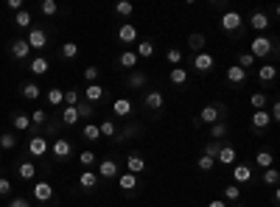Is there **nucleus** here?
<instances>
[{"mask_svg": "<svg viewBox=\"0 0 280 207\" xmlns=\"http://www.w3.org/2000/svg\"><path fill=\"white\" fill-rule=\"evenodd\" d=\"M59 56H62V59H76L78 56V45H76V42H65L62 51H59Z\"/></svg>", "mask_w": 280, "mask_h": 207, "instance_id": "58836bf2", "label": "nucleus"}, {"mask_svg": "<svg viewBox=\"0 0 280 207\" xmlns=\"http://www.w3.org/2000/svg\"><path fill=\"white\" fill-rule=\"evenodd\" d=\"M17 179H37V165H34V160H22V162H17Z\"/></svg>", "mask_w": 280, "mask_h": 207, "instance_id": "9b49d317", "label": "nucleus"}, {"mask_svg": "<svg viewBox=\"0 0 280 207\" xmlns=\"http://www.w3.org/2000/svg\"><path fill=\"white\" fill-rule=\"evenodd\" d=\"M249 104H252V109H266V104H269V98H266V92H252V98H249Z\"/></svg>", "mask_w": 280, "mask_h": 207, "instance_id": "e433bc0d", "label": "nucleus"}, {"mask_svg": "<svg viewBox=\"0 0 280 207\" xmlns=\"http://www.w3.org/2000/svg\"><path fill=\"white\" fill-rule=\"evenodd\" d=\"M235 65H238L241 70H246V68H252V65H255V56H252L249 51H241V53H238V62H235Z\"/></svg>", "mask_w": 280, "mask_h": 207, "instance_id": "ea45409f", "label": "nucleus"}, {"mask_svg": "<svg viewBox=\"0 0 280 207\" xmlns=\"http://www.w3.org/2000/svg\"><path fill=\"white\" fill-rule=\"evenodd\" d=\"M25 42H28L31 51H42V48H48V34H45L42 28H31L28 36H25Z\"/></svg>", "mask_w": 280, "mask_h": 207, "instance_id": "39448f33", "label": "nucleus"}, {"mask_svg": "<svg viewBox=\"0 0 280 207\" xmlns=\"http://www.w3.org/2000/svg\"><path fill=\"white\" fill-rule=\"evenodd\" d=\"M98 132H101V138H115V135H118V126H115V121L107 118V121L98 123Z\"/></svg>", "mask_w": 280, "mask_h": 207, "instance_id": "72a5a7b5", "label": "nucleus"}, {"mask_svg": "<svg viewBox=\"0 0 280 207\" xmlns=\"http://www.w3.org/2000/svg\"><path fill=\"white\" fill-rule=\"evenodd\" d=\"M213 65H216V59H213L210 53H205V51H202V53H193V68L199 70V73H210Z\"/></svg>", "mask_w": 280, "mask_h": 207, "instance_id": "f8f14e48", "label": "nucleus"}, {"mask_svg": "<svg viewBox=\"0 0 280 207\" xmlns=\"http://www.w3.org/2000/svg\"><path fill=\"white\" fill-rule=\"evenodd\" d=\"M207 207H227V202H222V199H216V202H207Z\"/></svg>", "mask_w": 280, "mask_h": 207, "instance_id": "e2e57ef3", "label": "nucleus"}, {"mask_svg": "<svg viewBox=\"0 0 280 207\" xmlns=\"http://www.w3.org/2000/svg\"><path fill=\"white\" fill-rule=\"evenodd\" d=\"M249 25L255 28L258 34H263V31L269 28V17H266L263 12H252V17H249Z\"/></svg>", "mask_w": 280, "mask_h": 207, "instance_id": "5701e85b", "label": "nucleus"}, {"mask_svg": "<svg viewBox=\"0 0 280 207\" xmlns=\"http://www.w3.org/2000/svg\"><path fill=\"white\" fill-rule=\"evenodd\" d=\"M115 176H118V162L110 160V157L101 160L98 162V179H115Z\"/></svg>", "mask_w": 280, "mask_h": 207, "instance_id": "ddd939ff", "label": "nucleus"}, {"mask_svg": "<svg viewBox=\"0 0 280 207\" xmlns=\"http://www.w3.org/2000/svg\"><path fill=\"white\" fill-rule=\"evenodd\" d=\"M222 115H224V104H205V106H202V112H199V118H196V121H193V123H196V126H199V123H219V121H222Z\"/></svg>", "mask_w": 280, "mask_h": 207, "instance_id": "f257e3e1", "label": "nucleus"}, {"mask_svg": "<svg viewBox=\"0 0 280 207\" xmlns=\"http://www.w3.org/2000/svg\"><path fill=\"white\" fill-rule=\"evenodd\" d=\"M137 62H140V59H137L134 51H123L121 56H118V65H121V68H137Z\"/></svg>", "mask_w": 280, "mask_h": 207, "instance_id": "c756f323", "label": "nucleus"}, {"mask_svg": "<svg viewBox=\"0 0 280 207\" xmlns=\"http://www.w3.org/2000/svg\"><path fill=\"white\" fill-rule=\"evenodd\" d=\"M115 12L121 14V17H132V12H134V6L129 3V0H121L118 6H115Z\"/></svg>", "mask_w": 280, "mask_h": 207, "instance_id": "864d4df0", "label": "nucleus"}, {"mask_svg": "<svg viewBox=\"0 0 280 207\" xmlns=\"http://www.w3.org/2000/svg\"><path fill=\"white\" fill-rule=\"evenodd\" d=\"M34 199H37V202H51V199H54V185L39 179V182L34 185Z\"/></svg>", "mask_w": 280, "mask_h": 207, "instance_id": "6e6552de", "label": "nucleus"}, {"mask_svg": "<svg viewBox=\"0 0 280 207\" xmlns=\"http://www.w3.org/2000/svg\"><path fill=\"white\" fill-rule=\"evenodd\" d=\"M20 92H22L25 101H39V84H37V81H25L20 87Z\"/></svg>", "mask_w": 280, "mask_h": 207, "instance_id": "393cba45", "label": "nucleus"}, {"mask_svg": "<svg viewBox=\"0 0 280 207\" xmlns=\"http://www.w3.org/2000/svg\"><path fill=\"white\" fill-rule=\"evenodd\" d=\"M51 151H54V157H56L59 162H67V160H70V154H73V146H70V140L56 138L54 146H51Z\"/></svg>", "mask_w": 280, "mask_h": 207, "instance_id": "7ed1b4c3", "label": "nucleus"}, {"mask_svg": "<svg viewBox=\"0 0 280 207\" xmlns=\"http://www.w3.org/2000/svg\"><path fill=\"white\" fill-rule=\"evenodd\" d=\"M9 207H31V202L28 199H22V196H17V199H11Z\"/></svg>", "mask_w": 280, "mask_h": 207, "instance_id": "bf43d9fd", "label": "nucleus"}, {"mask_svg": "<svg viewBox=\"0 0 280 207\" xmlns=\"http://www.w3.org/2000/svg\"><path fill=\"white\" fill-rule=\"evenodd\" d=\"M76 112H78V121H81V118L93 115V112H95V106H93V104H87V101H78L76 104Z\"/></svg>", "mask_w": 280, "mask_h": 207, "instance_id": "09e8293b", "label": "nucleus"}, {"mask_svg": "<svg viewBox=\"0 0 280 207\" xmlns=\"http://www.w3.org/2000/svg\"><path fill=\"white\" fill-rule=\"evenodd\" d=\"M146 73H140V70H137V73H132V76H129V87H132V90H140V87H146Z\"/></svg>", "mask_w": 280, "mask_h": 207, "instance_id": "37998d69", "label": "nucleus"}, {"mask_svg": "<svg viewBox=\"0 0 280 207\" xmlns=\"http://www.w3.org/2000/svg\"><path fill=\"white\" fill-rule=\"evenodd\" d=\"M98 76H101V70L95 68V65L84 68V81H87V84H95V81H98Z\"/></svg>", "mask_w": 280, "mask_h": 207, "instance_id": "603ef678", "label": "nucleus"}, {"mask_svg": "<svg viewBox=\"0 0 280 207\" xmlns=\"http://www.w3.org/2000/svg\"><path fill=\"white\" fill-rule=\"evenodd\" d=\"M168 81H171L174 87H185V84H188V70H185V68H171Z\"/></svg>", "mask_w": 280, "mask_h": 207, "instance_id": "aec40b11", "label": "nucleus"}, {"mask_svg": "<svg viewBox=\"0 0 280 207\" xmlns=\"http://www.w3.org/2000/svg\"><path fill=\"white\" fill-rule=\"evenodd\" d=\"M45 98H48L51 106H65V90H59V87H51L45 92Z\"/></svg>", "mask_w": 280, "mask_h": 207, "instance_id": "bb28decb", "label": "nucleus"}, {"mask_svg": "<svg viewBox=\"0 0 280 207\" xmlns=\"http://www.w3.org/2000/svg\"><path fill=\"white\" fill-rule=\"evenodd\" d=\"M249 53L255 59H263V56H269L272 53V39H269L266 34H258L252 42H249Z\"/></svg>", "mask_w": 280, "mask_h": 207, "instance_id": "f03ea898", "label": "nucleus"}, {"mask_svg": "<svg viewBox=\"0 0 280 207\" xmlns=\"http://www.w3.org/2000/svg\"><path fill=\"white\" fill-rule=\"evenodd\" d=\"M143 104H146V109H163L166 98H163V92L160 90H149L146 92V98H143Z\"/></svg>", "mask_w": 280, "mask_h": 207, "instance_id": "dca6fc26", "label": "nucleus"}, {"mask_svg": "<svg viewBox=\"0 0 280 207\" xmlns=\"http://www.w3.org/2000/svg\"><path fill=\"white\" fill-rule=\"evenodd\" d=\"M166 59H168L171 68H179V65H182V51H179V48H171V51L166 53Z\"/></svg>", "mask_w": 280, "mask_h": 207, "instance_id": "de8ad7c7", "label": "nucleus"}, {"mask_svg": "<svg viewBox=\"0 0 280 207\" xmlns=\"http://www.w3.org/2000/svg\"><path fill=\"white\" fill-rule=\"evenodd\" d=\"M126 168H129V173H143L146 171V160H143V154L140 151H132L129 157H126Z\"/></svg>", "mask_w": 280, "mask_h": 207, "instance_id": "9d476101", "label": "nucleus"}, {"mask_svg": "<svg viewBox=\"0 0 280 207\" xmlns=\"http://www.w3.org/2000/svg\"><path fill=\"white\" fill-rule=\"evenodd\" d=\"M104 95H107V92H104V87L95 81V84H87V87H84V98H81V101L98 104V101H104Z\"/></svg>", "mask_w": 280, "mask_h": 207, "instance_id": "1a4fd4ad", "label": "nucleus"}, {"mask_svg": "<svg viewBox=\"0 0 280 207\" xmlns=\"http://www.w3.org/2000/svg\"><path fill=\"white\" fill-rule=\"evenodd\" d=\"M39 12H42L45 17H56V12H59V6H56L54 0H42V3H39Z\"/></svg>", "mask_w": 280, "mask_h": 207, "instance_id": "49530a36", "label": "nucleus"}, {"mask_svg": "<svg viewBox=\"0 0 280 207\" xmlns=\"http://www.w3.org/2000/svg\"><path fill=\"white\" fill-rule=\"evenodd\" d=\"M112 112H115L118 118H129L134 112V106H132L129 98H115V101H112Z\"/></svg>", "mask_w": 280, "mask_h": 207, "instance_id": "4468645a", "label": "nucleus"}, {"mask_svg": "<svg viewBox=\"0 0 280 207\" xmlns=\"http://www.w3.org/2000/svg\"><path fill=\"white\" fill-rule=\"evenodd\" d=\"M213 165H216V160L205 157V154H202L199 160H196V168H199V171H213Z\"/></svg>", "mask_w": 280, "mask_h": 207, "instance_id": "5fc2aeb1", "label": "nucleus"}, {"mask_svg": "<svg viewBox=\"0 0 280 207\" xmlns=\"http://www.w3.org/2000/svg\"><path fill=\"white\" fill-rule=\"evenodd\" d=\"M269 118H272V121H280V104H278V101H272V109H269Z\"/></svg>", "mask_w": 280, "mask_h": 207, "instance_id": "052dcab7", "label": "nucleus"}, {"mask_svg": "<svg viewBox=\"0 0 280 207\" xmlns=\"http://www.w3.org/2000/svg\"><path fill=\"white\" fill-rule=\"evenodd\" d=\"M249 123H252V129H255V132H263V129L272 123V118H269L266 109H258V112H252V121H249Z\"/></svg>", "mask_w": 280, "mask_h": 207, "instance_id": "f3484780", "label": "nucleus"}, {"mask_svg": "<svg viewBox=\"0 0 280 207\" xmlns=\"http://www.w3.org/2000/svg\"><path fill=\"white\" fill-rule=\"evenodd\" d=\"M210 138L213 140L227 138V123H224V121H219V123H213V126H210Z\"/></svg>", "mask_w": 280, "mask_h": 207, "instance_id": "c03bdc74", "label": "nucleus"}, {"mask_svg": "<svg viewBox=\"0 0 280 207\" xmlns=\"http://www.w3.org/2000/svg\"><path fill=\"white\" fill-rule=\"evenodd\" d=\"M11 126L17 129V132H31V118L25 115V112H14L11 115Z\"/></svg>", "mask_w": 280, "mask_h": 207, "instance_id": "412c9836", "label": "nucleus"}, {"mask_svg": "<svg viewBox=\"0 0 280 207\" xmlns=\"http://www.w3.org/2000/svg\"><path fill=\"white\" fill-rule=\"evenodd\" d=\"M0 149H6V151L17 149V135L14 132H0Z\"/></svg>", "mask_w": 280, "mask_h": 207, "instance_id": "473e14b6", "label": "nucleus"}, {"mask_svg": "<svg viewBox=\"0 0 280 207\" xmlns=\"http://www.w3.org/2000/svg\"><path fill=\"white\" fill-rule=\"evenodd\" d=\"M118 39H121L123 45H132V42H137V28H134L132 23H123L121 28H118Z\"/></svg>", "mask_w": 280, "mask_h": 207, "instance_id": "2eb2a0df", "label": "nucleus"}, {"mask_svg": "<svg viewBox=\"0 0 280 207\" xmlns=\"http://www.w3.org/2000/svg\"><path fill=\"white\" fill-rule=\"evenodd\" d=\"M78 185H81L84 190H93V188L98 185V173H95V171H81V176H78Z\"/></svg>", "mask_w": 280, "mask_h": 207, "instance_id": "cd10ccee", "label": "nucleus"}, {"mask_svg": "<svg viewBox=\"0 0 280 207\" xmlns=\"http://www.w3.org/2000/svg\"><path fill=\"white\" fill-rule=\"evenodd\" d=\"M78 162H81V168H90V165L95 162V154H93V151H81V154H78Z\"/></svg>", "mask_w": 280, "mask_h": 207, "instance_id": "4d7b16f0", "label": "nucleus"}, {"mask_svg": "<svg viewBox=\"0 0 280 207\" xmlns=\"http://www.w3.org/2000/svg\"><path fill=\"white\" fill-rule=\"evenodd\" d=\"M224 76H227V81H230L233 87H241V84L246 81V70H241L238 65H233V68H227V73H224Z\"/></svg>", "mask_w": 280, "mask_h": 207, "instance_id": "a211bd4d", "label": "nucleus"}, {"mask_svg": "<svg viewBox=\"0 0 280 207\" xmlns=\"http://www.w3.org/2000/svg\"><path fill=\"white\" fill-rule=\"evenodd\" d=\"M188 48L193 53H202V48H205V34H190L188 36Z\"/></svg>", "mask_w": 280, "mask_h": 207, "instance_id": "c9c22d12", "label": "nucleus"}, {"mask_svg": "<svg viewBox=\"0 0 280 207\" xmlns=\"http://www.w3.org/2000/svg\"><path fill=\"white\" fill-rule=\"evenodd\" d=\"M48 149H51V146H48V140H45L42 135H31V140H28V154H31V157H45Z\"/></svg>", "mask_w": 280, "mask_h": 207, "instance_id": "423d86ee", "label": "nucleus"}, {"mask_svg": "<svg viewBox=\"0 0 280 207\" xmlns=\"http://www.w3.org/2000/svg\"><path fill=\"white\" fill-rule=\"evenodd\" d=\"M233 207H241V205H233Z\"/></svg>", "mask_w": 280, "mask_h": 207, "instance_id": "69168bd1", "label": "nucleus"}, {"mask_svg": "<svg viewBox=\"0 0 280 207\" xmlns=\"http://www.w3.org/2000/svg\"><path fill=\"white\" fill-rule=\"evenodd\" d=\"M278 179H280V171H278V168H266V171H263V185H269V188H278Z\"/></svg>", "mask_w": 280, "mask_h": 207, "instance_id": "4c0bfd02", "label": "nucleus"}, {"mask_svg": "<svg viewBox=\"0 0 280 207\" xmlns=\"http://www.w3.org/2000/svg\"><path fill=\"white\" fill-rule=\"evenodd\" d=\"M219 149H222V146H219V140H210V143L205 146V157H210V160H216V154H219Z\"/></svg>", "mask_w": 280, "mask_h": 207, "instance_id": "6e6d98bb", "label": "nucleus"}, {"mask_svg": "<svg viewBox=\"0 0 280 207\" xmlns=\"http://www.w3.org/2000/svg\"><path fill=\"white\" fill-rule=\"evenodd\" d=\"M235 157H238V154H235L233 146H222L219 154H216V162H222V165H235Z\"/></svg>", "mask_w": 280, "mask_h": 207, "instance_id": "4be33fe9", "label": "nucleus"}, {"mask_svg": "<svg viewBox=\"0 0 280 207\" xmlns=\"http://www.w3.org/2000/svg\"><path fill=\"white\" fill-rule=\"evenodd\" d=\"M14 25H17V28H31V14L25 12V9L17 12L14 14Z\"/></svg>", "mask_w": 280, "mask_h": 207, "instance_id": "a19ab883", "label": "nucleus"}, {"mask_svg": "<svg viewBox=\"0 0 280 207\" xmlns=\"http://www.w3.org/2000/svg\"><path fill=\"white\" fill-rule=\"evenodd\" d=\"M48 68H51V62H48L45 56H37V59H31V62H28V70H31L34 76H45V73H48Z\"/></svg>", "mask_w": 280, "mask_h": 207, "instance_id": "b1692460", "label": "nucleus"}, {"mask_svg": "<svg viewBox=\"0 0 280 207\" xmlns=\"http://www.w3.org/2000/svg\"><path fill=\"white\" fill-rule=\"evenodd\" d=\"M62 123H65V126H76L78 123L76 106H62Z\"/></svg>", "mask_w": 280, "mask_h": 207, "instance_id": "c85d7f7f", "label": "nucleus"}, {"mask_svg": "<svg viewBox=\"0 0 280 207\" xmlns=\"http://www.w3.org/2000/svg\"><path fill=\"white\" fill-rule=\"evenodd\" d=\"M78 101H81V92H78L76 87H70V90H65V106H76Z\"/></svg>", "mask_w": 280, "mask_h": 207, "instance_id": "a18cd8bd", "label": "nucleus"}, {"mask_svg": "<svg viewBox=\"0 0 280 207\" xmlns=\"http://www.w3.org/2000/svg\"><path fill=\"white\" fill-rule=\"evenodd\" d=\"M28 118H31V126H42V123H48V112H45L42 106H39V109H34Z\"/></svg>", "mask_w": 280, "mask_h": 207, "instance_id": "79ce46f5", "label": "nucleus"}, {"mask_svg": "<svg viewBox=\"0 0 280 207\" xmlns=\"http://www.w3.org/2000/svg\"><path fill=\"white\" fill-rule=\"evenodd\" d=\"M118 185H121V190H134V188H137V176L126 171V173L118 176Z\"/></svg>", "mask_w": 280, "mask_h": 207, "instance_id": "2f4dec72", "label": "nucleus"}, {"mask_svg": "<svg viewBox=\"0 0 280 207\" xmlns=\"http://www.w3.org/2000/svg\"><path fill=\"white\" fill-rule=\"evenodd\" d=\"M56 129H59V123H56V121H51V123H48V135H54Z\"/></svg>", "mask_w": 280, "mask_h": 207, "instance_id": "0e129e2a", "label": "nucleus"}, {"mask_svg": "<svg viewBox=\"0 0 280 207\" xmlns=\"http://www.w3.org/2000/svg\"><path fill=\"white\" fill-rule=\"evenodd\" d=\"M224 199H227V202H238V199H241V188H238V185H227V188H224Z\"/></svg>", "mask_w": 280, "mask_h": 207, "instance_id": "8fccbe9b", "label": "nucleus"}, {"mask_svg": "<svg viewBox=\"0 0 280 207\" xmlns=\"http://www.w3.org/2000/svg\"><path fill=\"white\" fill-rule=\"evenodd\" d=\"M84 140H90V143H95V140H101V132L95 123H87L84 126Z\"/></svg>", "mask_w": 280, "mask_h": 207, "instance_id": "3c124183", "label": "nucleus"}, {"mask_svg": "<svg viewBox=\"0 0 280 207\" xmlns=\"http://www.w3.org/2000/svg\"><path fill=\"white\" fill-rule=\"evenodd\" d=\"M272 160H275V157H272V151H266V149H261L255 154V165H261L263 171H266V168H272Z\"/></svg>", "mask_w": 280, "mask_h": 207, "instance_id": "f704fd0d", "label": "nucleus"}, {"mask_svg": "<svg viewBox=\"0 0 280 207\" xmlns=\"http://www.w3.org/2000/svg\"><path fill=\"white\" fill-rule=\"evenodd\" d=\"M6 6L11 12H22V0H6Z\"/></svg>", "mask_w": 280, "mask_h": 207, "instance_id": "680f3d73", "label": "nucleus"}, {"mask_svg": "<svg viewBox=\"0 0 280 207\" xmlns=\"http://www.w3.org/2000/svg\"><path fill=\"white\" fill-rule=\"evenodd\" d=\"M134 53H137V59H151V56H154V42H151V39H143V42H137Z\"/></svg>", "mask_w": 280, "mask_h": 207, "instance_id": "a878e982", "label": "nucleus"}, {"mask_svg": "<svg viewBox=\"0 0 280 207\" xmlns=\"http://www.w3.org/2000/svg\"><path fill=\"white\" fill-rule=\"evenodd\" d=\"M244 20H241V14L238 12H224L222 17V28L227 31V34H235V31H244Z\"/></svg>", "mask_w": 280, "mask_h": 207, "instance_id": "20e7f679", "label": "nucleus"}, {"mask_svg": "<svg viewBox=\"0 0 280 207\" xmlns=\"http://www.w3.org/2000/svg\"><path fill=\"white\" fill-rule=\"evenodd\" d=\"M0 196H3V199L11 196V179H3V176H0Z\"/></svg>", "mask_w": 280, "mask_h": 207, "instance_id": "13d9d810", "label": "nucleus"}, {"mask_svg": "<svg viewBox=\"0 0 280 207\" xmlns=\"http://www.w3.org/2000/svg\"><path fill=\"white\" fill-rule=\"evenodd\" d=\"M233 179H235L238 188L246 185V182H252V168H249L246 162H235V165H233Z\"/></svg>", "mask_w": 280, "mask_h": 207, "instance_id": "0eeeda50", "label": "nucleus"}, {"mask_svg": "<svg viewBox=\"0 0 280 207\" xmlns=\"http://www.w3.org/2000/svg\"><path fill=\"white\" fill-rule=\"evenodd\" d=\"M275 76H278V68H275V65H263V68H258V79H261V84L275 81Z\"/></svg>", "mask_w": 280, "mask_h": 207, "instance_id": "7c9ffc66", "label": "nucleus"}, {"mask_svg": "<svg viewBox=\"0 0 280 207\" xmlns=\"http://www.w3.org/2000/svg\"><path fill=\"white\" fill-rule=\"evenodd\" d=\"M9 51H11V56H14V59H28V53H31V48H28L25 39H14Z\"/></svg>", "mask_w": 280, "mask_h": 207, "instance_id": "6ab92c4d", "label": "nucleus"}]
</instances>
